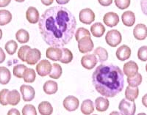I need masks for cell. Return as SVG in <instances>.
I'll return each mask as SVG.
<instances>
[{"label":"cell","mask_w":147,"mask_h":115,"mask_svg":"<svg viewBox=\"0 0 147 115\" xmlns=\"http://www.w3.org/2000/svg\"><path fill=\"white\" fill-rule=\"evenodd\" d=\"M142 76L139 73L132 76L127 77V83L129 86H131V87H138L142 83Z\"/></svg>","instance_id":"f546056e"},{"label":"cell","mask_w":147,"mask_h":115,"mask_svg":"<svg viewBox=\"0 0 147 115\" xmlns=\"http://www.w3.org/2000/svg\"><path fill=\"white\" fill-rule=\"evenodd\" d=\"M15 1H16V2H24L25 0H15Z\"/></svg>","instance_id":"f5cc1de1"},{"label":"cell","mask_w":147,"mask_h":115,"mask_svg":"<svg viewBox=\"0 0 147 115\" xmlns=\"http://www.w3.org/2000/svg\"><path fill=\"white\" fill-rule=\"evenodd\" d=\"M63 57L60 60L63 64H69L73 60V53L69 49L66 48H63Z\"/></svg>","instance_id":"d6a6232c"},{"label":"cell","mask_w":147,"mask_h":115,"mask_svg":"<svg viewBox=\"0 0 147 115\" xmlns=\"http://www.w3.org/2000/svg\"><path fill=\"white\" fill-rule=\"evenodd\" d=\"M92 82L95 90L106 98H113L124 89V73L113 64H102L93 73Z\"/></svg>","instance_id":"7a4b0ae2"},{"label":"cell","mask_w":147,"mask_h":115,"mask_svg":"<svg viewBox=\"0 0 147 115\" xmlns=\"http://www.w3.org/2000/svg\"><path fill=\"white\" fill-rule=\"evenodd\" d=\"M119 109L121 113L124 115H135L136 112V104L135 101L122 99L119 103Z\"/></svg>","instance_id":"3957f363"},{"label":"cell","mask_w":147,"mask_h":115,"mask_svg":"<svg viewBox=\"0 0 147 115\" xmlns=\"http://www.w3.org/2000/svg\"><path fill=\"white\" fill-rule=\"evenodd\" d=\"M69 1H70V0H56V2H57L58 5H65V4L68 3Z\"/></svg>","instance_id":"681fc988"},{"label":"cell","mask_w":147,"mask_h":115,"mask_svg":"<svg viewBox=\"0 0 147 115\" xmlns=\"http://www.w3.org/2000/svg\"><path fill=\"white\" fill-rule=\"evenodd\" d=\"M79 18L81 23L89 25L95 20V13L90 8L82 9L79 14Z\"/></svg>","instance_id":"52a82bcc"},{"label":"cell","mask_w":147,"mask_h":115,"mask_svg":"<svg viewBox=\"0 0 147 115\" xmlns=\"http://www.w3.org/2000/svg\"><path fill=\"white\" fill-rule=\"evenodd\" d=\"M20 93L16 90H13L8 92L7 95V102L9 105L16 106L20 102Z\"/></svg>","instance_id":"ffe728a7"},{"label":"cell","mask_w":147,"mask_h":115,"mask_svg":"<svg viewBox=\"0 0 147 115\" xmlns=\"http://www.w3.org/2000/svg\"><path fill=\"white\" fill-rule=\"evenodd\" d=\"M11 0H0V7H7L10 3Z\"/></svg>","instance_id":"bcb514c9"},{"label":"cell","mask_w":147,"mask_h":115,"mask_svg":"<svg viewBox=\"0 0 147 115\" xmlns=\"http://www.w3.org/2000/svg\"><path fill=\"white\" fill-rule=\"evenodd\" d=\"M115 6L120 10H125L130 5L131 0H115Z\"/></svg>","instance_id":"ab89813d"},{"label":"cell","mask_w":147,"mask_h":115,"mask_svg":"<svg viewBox=\"0 0 147 115\" xmlns=\"http://www.w3.org/2000/svg\"><path fill=\"white\" fill-rule=\"evenodd\" d=\"M116 57L120 61H125L131 56V49L127 45H122L119 47L115 53Z\"/></svg>","instance_id":"2e32d148"},{"label":"cell","mask_w":147,"mask_h":115,"mask_svg":"<svg viewBox=\"0 0 147 115\" xmlns=\"http://www.w3.org/2000/svg\"><path fill=\"white\" fill-rule=\"evenodd\" d=\"M7 115H21L20 112L16 108H11L7 112Z\"/></svg>","instance_id":"ee69618b"},{"label":"cell","mask_w":147,"mask_h":115,"mask_svg":"<svg viewBox=\"0 0 147 115\" xmlns=\"http://www.w3.org/2000/svg\"><path fill=\"white\" fill-rule=\"evenodd\" d=\"M122 23L128 27H132L136 22V15L132 11H125L121 15Z\"/></svg>","instance_id":"ac0fdd59"},{"label":"cell","mask_w":147,"mask_h":115,"mask_svg":"<svg viewBox=\"0 0 147 115\" xmlns=\"http://www.w3.org/2000/svg\"><path fill=\"white\" fill-rule=\"evenodd\" d=\"M138 57L140 61L146 62L147 61V46H141L138 51Z\"/></svg>","instance_id":"f35d334b"},{"label":"cell","mask_w":147,"mask_h":115,"mask_svg":"<svg viewBox=\"0 0 147 115\" xmlns=\"http://www.w3.org/2000/svg\"><path fill=\"white\" fill-rule=\"evenodd\" d=\"M80 109L83 114L90 115V114L94 112V103L90 99H86V100H83L81 104Z\"/></svg>","instance_id":"cb8c5ba5"},{"label":"cell","mask_w":147,"mask_h":115,"mask_svg":"<svg viewBox=\"0 0 147 115\" xmlns=\"http://www.w3.org/2000/svg\"><path fill=\"white\" fill-rule=\"evenodd\" d=\"M98 62V60L95 54H86L81 59L82 67L87 70H92L95 68Z\"/></svg>","instance_id":"9c48e42d"},{"label":"cell","mask_w":147,"mask_h":115,"mask_svg":"<svg viewBox=\"0 0 147 115\" xmlns=\"http://www.w3.org/2000/svg\"><path fill=\"white\" fill-rule=\"evenodd\" d=\"M27 66L22 64H19V65H16L14 66L13 68V74L16 77L19 78H23L25 70H27Z\"/></svg>","instance_id":"e575fe53"},{"label":"cell","mask_w":147,"mask_h":115,"mask_svg":"<svg viewBox=\"0 0 147 115\" xmlns=\"http://www.w3.org/2000/svg\"><path fill=\"white\" fill-rule=\"evenodd\" d=\"M52 65L47 60H41L36 65V71L40 76L44 77L49 75L52 71Z\"/></svg>","instance_id":"8992f818"},{"label":"cell","mask_w":147,"mask_h":115,"mask_svg":"<svg viewBox=\"0 0 147 115\" xmlns=\"http://www.w3.org/2000/svg\"><path fill=\"white\" fill-rule=\"evenodd\" d=\"M38 27L47 45L61 48L71 40L77 21L71 11L57 5L44 11L39 19Z\"/></svg>","instance_id":"6da1fadb"},{"label":"cell","mask_w":147,"mask_h":115,"mask_svg":"<svg viewBox=\"0 0 147 115\" xmlns=\"http://www.w3.org/2000/svg\"><path fill=\"white\" fill-rule=\"evenodd\" d=\"M98 2L102 6L107 7L113 3V0H98Z\"/></svg>","instance_id":"7bdbcfd3"},{"label":"cell","mask_w":147,"mask_h":115,"mask_svg":"<svg viewBox=\"0 0 147 115\" xmlns=\"http://www.w3.org/2000/svg\"><path fill=\"white\" fill-rule=\"evenodd\" d=\"M46 56L52 61H60L63 57L62 48L51 46L47 49Z\"/></svg>","instance_id":"7c38bea8"},{"label":"cell","mask_w":147,"mask_h":115,"mask_svg":"<svg viewBox=\"0 0 147 115\" xmlns=\"http://www.w3.org/2000/svg\"><path fill=\"white\" fill-rule=\"evenodd\" d=\"M86 36L90 37V32L87 29L84 28V27H80V28L77 29V32L75 33V38L77 42H79V40L82 39V37H86Z\"/></svg>","instance_id":"d590c367"},{"label":"cell","mask_w":147,"mask_h":115,"mask_svg":"<svg viewBox=\"0 0 147 115\" xmlns=\"http://www.w3.org/2000/svg\"><path fill=\"white\" fill-rule=\"evenodd\" d=\"M12 20V14L7 10H0V26H5Z\"/></svg>","instance_id":"f1b7e54d"},{"label":"cell","mask_w":147,"mask_h":115,"mask_svg":"<svg viewBox=\"0 0 147 115\" xmlns=\"http://www.w3.org/2000/svg\"><path fill=\"white\" fill-rule=\"evenodd\" d=\"M137 115H147V114L146 113H144V112H142V113H139L138 114H137Z\"/></svg>","instance_id":"db71d44e"},{"label":"cell","mask_w":147,"mask_h":115,"mask_svg":"<svg viewBox=\"0 0 147 115\" xmlns=\"http://www.w3.org/2000/svg\"><path fill=\"white\" fill-rule=\"evenodd\" d=\"M138 65L134 61H129L128 62L124 65L123 68V73L127 76V77L132 76L136 75L138 73Z\"/></svg>","instance_id":"9a60e30c"},{"label":"cell","mask_w":147,"mask_h":115,"mask_svg":"<svg viewBox=\"0 0 147 115\" xmlns=\"http://www.w3.org/2000/svg\"><path fill=\"white\" fill-rule=\"evenodd\" d=\"M94 115H97V114H94Z\"/></svg>","instance_id":"9f6ffc18"},{"label":"cell","mask_w":147,"mask_h":115,"mask_svg":"<svg viewBox=\"0 0 147 115\" xmlns=\"http://www.w3.org/2000/svg\"><path fill=\"white\" fill-rule=\"evenodd\" d=\"M142 104L143 105L147 108V93L143 96L142 98Z\"/></svg>","instance_id":"c3c4849f"},{"label":"cell","mask_w":147,"mask_h":115,"mask_svg":"<svg viewBox=\"0 0 147 115\" xmlns=\"http://www.w3.org/2000/svg\"><path fill=\"white\" fill-rule=\"evenodd\" d=\"M96 108L98 112H105L107 110L110 106V102L108 99L103 98V97H99L95 100Z\"/></svg>","instance_id":"d6986e66"},{"label":"cell","mask_w":147,"mask_h":115,"mask_svg":"<svg viewBox=\"0 0 147 115\" xmlns=\"http://www.w3.org/2000/svg\"><path fill=\"white\" fill-rule=\"evenodd\" d=\"M105 40L107 45L111 47H116L122 41L121 34L116 29L108 31L105 36Z\"/></svg>","instance_id":"277c9868"},{"label":"cell","mask_w":147,"mask_h":115,"mask_svg":"<svg viewBox=\"0 0 147 115\" xmlns=\"http://www.w3.org/2000/svg\"><path fill=\"white\" fill-rule=\"evenodd\" d=\"M2 38V29H0V40H1Z\"/></svg>","instance_id":"816d5d0a"},{"label":"cell","mask_w":147,"mask_h":115,"mask_svg":"<svg viewBox=\"0 0 147 115\" xmlns=\"http://www.w3.org/2000/svg\"><path fill=\"white\" fill-rule=\"evenodd\" d=\"M22 115H37L36 108L31 104L25 105L22 108Z\"/></svg>","instance_id":"8d00e7d4"},{"label":"cell","mask_w":147,"mask_h":115,"mask_svg":"<svg viewBox=\"0 0 147 115\" xmlns=\"http://www.w3.org/2000/svg\"><path fill=\"white\" fill-rule=\"evenodd\" d=\"M103 22L109 27H114L119 23V17L117 13L113 12L107 13L103 17Z\"/></svg>","instance_id":"4fadbf2b"},{"label":"cell","mask_w":147,"mask_h":115,"mask_svg":"<svg viewBox=\"0 0 147 115\" xmlns=\"http://www.w3.org/2000/svg\"><path fill=\"white\" fill-rule=\"evenodd\" d=\"M5 51L7 52L9 55H13L16 52L17 48H18V44L15 40H9L5 43Z\"/></svg>","instance_id":"836d02e7"},{"label":"cell","mask_w":147,"mask_h":115,"mask_svg":"<svg viewBox=\"0 0 147 115\" xmlns=\"http://www.w3.org/2000/svg\"><path fill=\"white\" fill-rule=\"evenodd\" d=\"M11 79L10 71L6 67H0V84H7Z\"/></svg>","instance_id":"484cf974"},{"label":"cell","mask_w":147,"mask_h":115,"mask_svg":"<svg viewBox=\"0 0 147 115\" xmlns=\"http://www.w3.org/2000/svg\"><path fill=\"white\" fill-rule=\"evenodd\" d=\"M54 0H41L42 4L45 6H49L53 3Z\"/></svg>","instance_id":"7dc6e473"},{"label":"cell","mask_w":147,"mask_h":115,"mask_svg":"<svg viewBox=\"0 0 147 115\" xmlns=\"http://www.w3.org/2000/svg\"><path fill=\"white\" fill-rule=\"evenodd\" d=\"M110 115H123V114H121V112H112L110 114Z\"/></svg>","instance_id":"f907efd6"},{"label":"cell","mask_w":147,"mask_h":115,"mask_svg":"<svg viewBox=\"0 0 147 115\" xmlns=\"http://www.w3.org/2000/svg\"><path fill=\"white\" fill-rule=\"evenodd\" d=\"M44 92L47 95H53L57 92L58 90V85L56 82L54 81H47L44 83V87H43Z\"/></svg>","instance_id":"7402d4cb"},{"label":"cell","mask_w":147,"mask_h":115,"mask_svg":"<svg viewBox=\"0 0 147 115\" xmlns=\"http://www.w3.org/2000/svg\"><path fill=\"white\" fill-rule=\"evenodd\" d=\"M140 7L143 13L147 15V0H140Z\"/></svg>","instance_id":"b9f144b4"},{"label":"cell","mask_w":147,"mask_h":115,"mask_svg":"<svg viewBox=\"0 0 147 115\" xmlns=\"http://www.w3.org/2000/svg\"><path fill=\"white\" fill-rule=\"evenodd\" d=\"M146 71L147 72V64H146Z\"/></svg>","instance_id":"11a10c76"},{"label":"cell","mask_w":147,"mask_h":115,"mask_svg":"<svg viewBox=\"0 0 147 115\" xmlns=\"http://www.w3.org/2000/svg\"><path fill=\"white\" fill-rule=\"evenodd\" d=\"M16 38L20 43H26L30 40V34L27 30L21 29L16 34Z\"/></svg>","instance_id":"83f0119b"},{"label":"cell","mask_w":147,"mask_h":115,"mask_svg":"<svg viewBox=\"0 0 147 115\" xmlns=\"http://www.w3.org/2000/svg\"><path fill=\"white\" fill-rule=\"evenodd\" d=\"M5 58H6V55H5V52H4L3 49L0 47V64L5 61Z\"/></svg>","instance_id":"f6af8a7d"},{"label":"cell","mask_w":147,"mask_h":115,"mask_svg":"<svg viewBox=\"0 0 147 115\" xmlns=\"http://www.w3.org/2000/svg\"><path fill=\"white\" fill-rule=\"evenodd\" d=\"M135 38L138 40H144L147 37V27L144 23H138L133 29Z\"/></svg>","instance_id":"5bb4252c"},{"label":"cell","mask_w":147,"mask_h":115,"mask_svg":"<svg viewBox=\"0 0 147 115\" xmlns=\"http://www.w3.org/2000/svg\"><path fill=\"white\" fill-rule=\"evenodd\" d=\"M20 91L22 95V98L25 102L32 101L35 98V91L31 86L23 84L21 86Z\"/></svg>","instance_id":"8fae6325"},{"label":"cell","mask_w":147,"mask_h":115,"mask_svg":"<svg viewBox=\"0 0 147 115\" xmlns=\"http://www.w3.org/2000/svg\"><path fill=\"white\" fill-rule=\"evenodd\" d=\"M63 106L64 108L69 112H74L76 111L79 108L80 106V100L77 98L73 96V95H69L66 97L63 100Z\"/></svg>","instance_id":"ba28073f"},{"label":"cell","mask_w":147,"mask_h":115,"mask_svg":"<svg viewBox=\"0 0 147 115\" xmlns=\"http://www.w3.org/2000/svg\"><path fill=\"white\" fill-rule=\"evenodd\" d=\"M26 18L30 23H38L40 19L38 10L34 7H30L26 12Z\"/></svg>","instance_id":"e0dca14e"},{"label":"cell","mask_w":147,"mask_h":115,"mask_svg":"<svg viewBox=\"0 0 147 115\" xmlns=\"http://www.w3.org/2000/svg\"><path fill=\"white\" fill-rule=\"evenodd\" d=\"M30 48H31L29 45H23V46L19 48V50L18 51V57L22 62H25L26 61V55H27V52H28Z\"/></svg>","instance_id":"74e56055"},{"label":"cell","mask_w":147,"mask_h":115,"mask_svg":"<svg viewBox=\"0 0 147 115\" xmlns=\"http://www.w3.org/2000/svg\"><path fill=\"white\" fill-rule=\"evenodd\" d=\"M41 58V53L37 48H30L26 55V61L27 64L33 65L37 64Z\"/></svg>","instance_id":"30bf717a"},{"label":"cell","mask_w":147,"mask_h":115,"mask_svg":"<svg viewBox=\"0 0 147 115\" xmlns=\"http://www.w3.org/2000/svg\"><path fill=\"white\" fill-rule=\"evenodd\" d=\"M94 54L96 56V57L99 58V62H102L107 61L108 59V52L107 51L105 48L102 47H97L94 51Z\"/></svg>","instance_id":"4316f807"},{"label":"cell","mask_w":147,"mask_h":115,"mask_svg":"<svg viewBox=\"0 0 147 115\" xmlns=\"http://www.w3.org/2000/svg\"><path fill=\"white\" fill-rule=\"evenodd\" d=\"M91 34L96 37H101L105 32V27L102 23L97 22L94 23L90 27Z\"/></svg>","instance_id":"603a6c76"},{"label":"cell","mask_w":147,"mask_h":115,"mask_svg":"<svg viewBox=\"0 0 147 115\" xmlns=\"http://www.w3.org/2000/svg\"><path fill=\"white\" fill-rule=\"evenodd\" d=\"M139 95V89L137 87H127L125 90L126 99L129 101H135Z\"/></svg>","instance_id":"44dd1931"},{"label":"cell","mask_w":147,"mask_h":115,"mask_svg":"<svg viewBox=\"0 0 147 115\" xmlns=\"http://www.w3.org/2000/svg\"><path fill=\"white\" fill-rule=\"evenodd\" d=\"M38 112L40 115H51L53 112V107L48 101H42L38 105Z\"/></svg>","instance_id":"d4e9b609"},{"label":"cell","mask_w":147,"mask_h":115,"mask_svg":"<svg viewBox=\"0 0 147 115\" xmlns=\"http://www.w3.org/2000/svg\"><path fill=\"white\" fill-rule=\"evenodd\" d=\"M10 92L7 89H4L0 92V104L2 106H7V95Z\"/></svg>","instance_id":"60d3db41"},{"label":"cell","mask_w":147,"mask_h":115,"mask_svg":"<svg viewBox=\"0 0 147 115\" xmlns=\"http://www.w3.org/2000/svg\"><path fill=\"white\" fill-rule=\"evenodd\" d=\"M35 78H36V74L35 70L32 68H27L23 76L24 81L27 83H32L35 82Z\"/></svg>","instance_id":"1f68e13d"},{"label":"cell","mask_w":147,"mask_h":115,"mask_svg":"<svg viewBox=\"0 0 147 115\" xmlns=\"http://www.w3.org/2000/svg\"><path fill=\"white\" fill-rule=\"evenodd\" d=\"M63 70L62 68L59 64L54 63L52 64V71L49 74V77L54 79H58L61 75H62Z\"/></svg>","instance_id":"4dcf8cb0"},{"label":"cell","mask_w":147,"mask_h":115,"mask_svg":"<svg viewBox=\"0 0 147 115\" xmlns=\"http://www.w3.org/2000/svg\"><path fill=\"white\" fill-rule=\"evenodd\" d=\"M94 42L91 37L89 36L82 37L78 42V49L82 53H86L90 52L94 48Z\"/></svg>","instance_id":"5b68a950"}]
</instances>
